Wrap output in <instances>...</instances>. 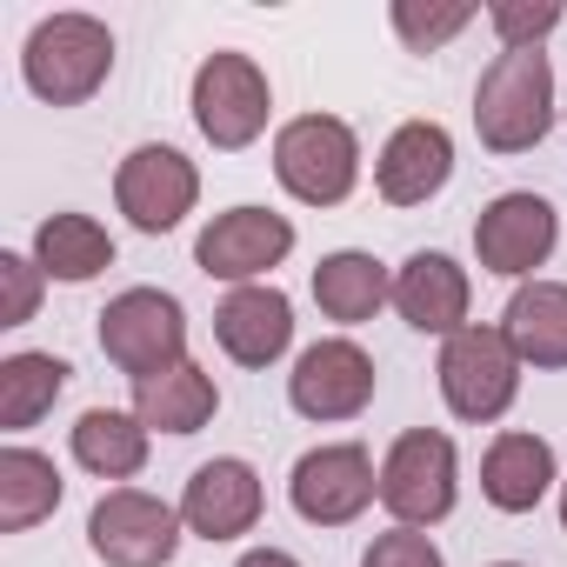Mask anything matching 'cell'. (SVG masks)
<instances>
[{
    "mask_svg": "<svg viewBox=\"0 0 567 567\" xmlns=\"http://www.w3.org/2000/svg\"><path fill=\"white\" fill-rule=\"evenodd\" d=\"M560 527H567V481H560Z\"/></svg>",
    "mask_w": 567,
    "mask_h": 567,
    "instance_id": "4dcf8cb0",
    "label": "cell"
},
{
    "mask_svg": "<svg viewBox=\"0 0 567 567\" xmlns=\"http://www.w3.org/2000/svg\"><path fill=\"white\" fill-rule=\"evenodd\" d=\"M21 74H28V87L48 107L94 101L107 87V74H114V34H107V21H94V14H48L28 34V48H21Z\"/></svg>",
    "mask_w": 567,
    "mask_h": 567,
    "instance_id": "7a4b0ae2",
    "label": "cell"
},
{
    "mask_svg": "<svg viewBox=\"0 0 567 567\" xmlns=\"http://www.w3.org/2000/svg\"><path fill=\"white\" fill-rule=\"evenodd\" d=\"M454 494H461V454L441 427H408L388 461H381V507L401 520V527H434L454 514Z\"/></svg>",
    "mask_w": 567,
    "mask_h": 567,
    "instance_id": "52a82bcc",
    "label": "cell"
},
{
    "mask_svg": "<svg viewBox=\"0 0 567 567\" xmlns=\"http://www.w3.org/2000/svg\"><path fill=\"white\" fill-rule=\"evenodd\" d=\"M520 368H567V280H520L501 315Z\"/></svg>",
    "mask_w": 567,
    "mask_h": 567,
    "instance_id": "d6986e66",
    "label": "cell"
},
{
    "mask_svg": "<svg viewBox=\"0 0 567 567\" xmlns=\"http://www.w3.org/2000/svg\"><path fill=\"white\" fill-rule=\"evenodd\" d=\"M214 408H220V388L194 361H181V368H167L154 381H134V414L147 421V434L154 427L161 434H200L214 421Z\"/></svg>",
    "mask_w": 567,
    "mask_h": 567,
    "instance_id": "44dd1931",
    "label": "cell"
},
{
    "mask_svg": "<svg viewBox=\"0 0 567 567\" xmlns=\"http://www.w3.org/2000/svg\"><path fill=\"white\" fill-rule=\"evenodd\" d=\"M288 401L308 421H354V414H368V401H374V361H368V348L348 341V334L315 341L295 361V374H288Z\"/></svg>",
    "mask_w": 567,
    "mask_h": 567,
    "instance_id": "4fadbf2b",
    "label": "cell"
},
{
    "mask_svg": "<svg viewBox=\"0 0 567 567\" xmlns=\"http://www.w3.org/2000/svg\"><path fill=\"white\" fill-rule=\"evenodd\" d=\"M68 374L74 368L61 354H8V361H0V427H8V434L34 427L68 394Z\"/></svg>",
    "mask_w": 567,
    "mask_h": 567,
    "instance_id": "d4e9b609",
    "label": "cell"
},
{
    "mask_svg": "<svg viewBox=\"0 0 567 567\" xmlns=\"http://www.w3.org/2000/svg\"><path fill=\"white\" fill-rule=\"evenodd\" d=\"M68 481L48 454L34 447H0V534H28L34 520H48L61 507Z\"/></svg>",
    "mask_w": 567,
    "mask_h": 567,
    "instance_id": "cb8c5ba5",
    "label": "cell"
},
{
    "mask_svg": "<svg viewBox=\"0 0 567 567\" xmlns=\"http://www.w3.org/2000/svg\"><path fill=\"white\" fill-rule=\"evenodd\" d=\"M214 341L240 368H274L280 354H288V341H295V301L280 295V288H267V280L234 288L214 308Z\"/></svg>",
    "mask_w": 567,
    "mask_h": 567,
    "instance_id": "e0dca14e",
    "label": "cell"
},
{
    "mask_svg": "<svg viewBox=\"0 0 567 567\" xmlns=\"http://www.w3.org/2000/svg\"><path fill=\"white\" fill-rule=\"evenodd\" d=\"M41 260L34 254H0V328H28L41 308Z\"/></svg>",
    "mask_w": 567,
    "mask_h": 567,
    "instance_id": "4316f807",
    "label": "cell"
},
{
    "mask_svg": "<svg viewBox=\"0 0 567 567\" xmlns=\"http://www.w3.org/2000/svg\"><path fill=\"white\" fill-rule=\"evenodd\" d=\"M260 507H267V487H260V474L240 454L200 461L187 474V487H181V520L200 540H240V534H254Z\"/></svg>",
    "mask_w": 567,
    "mask_h": 567,
    "instance_id": "5bb4252c",
    "label": "cell"
},
{
    "mask_svg": "<svg viewBox=\"0 0 567 567\" xmlns=\"http://www.w3.org/2000/svg\"><path fill=\"white\" fill-rule=\"evenodd\" d=\"M361 567H447V560H441L434 534H421V527H394V534H374V540H368Z\"/></svg>",
    "mask_w": 567,
    "mask_h": 567,
    "instance_id": "f1b7e54d",
    "label": "cell"
},
{
    "mask_svg": "<svg viewBox=\"0 0 567 567\" xmlns=\"http://www.w3.org/2000/svg\"><path fill=\"white\" fill-rule=\"evenodd\" d=\"M554 127V61L540 48L494 54V68L474 87V134L487 154H527Z\"/></svg>",
    "mask_w": 567,
    "mask_h": 567,
    "instance_id": "6da1fadb",
    "label": "cell"
},
{
    "mask_svg": "<svg viewBox=\"0 0 567 567\" xmlns=\"http://www.w3.org/2000/svg\"><path fill=\"white\" fill-rule=\"evenodd\" d=\"M494 567H520V560H494Z\"/></svg>",
    "mask_w": 567,
    "mask_h": 567,
    "instance_id": "1f68e13d",
    "label": "cell"
},
{
    "mask_svg": "<svg viewBox=\"0 0 567 567\" xmlns=\"http://www.w3.org/2000/svg\"><path fill=\"white\" fill-rule=\"evenodd\" d=\"M487 21H494V34H501V54H520V48H540V34H554L567 14L554 8V0H501V8H487Z\"/></svg>",
    "mask_w": 567,
    "mask_h": 567,
    "instance_id": "484cf974",
    "label": "cell"
},
{
    "mask_svg": "<svg viewBox=\"0 0 567 567\" xmlns=\"http://www.w3.org/2000/svg\"><path fill=\"white\" fill-rule=\"evenodd\" d=\"M194 127L220 147V154H240V147H254L260 134H267V114H274V87H267V74L254 68V54H234V48H220V54H207L200 68H194Z\"/></svg>",
    "mask_w": 567,
    "mask_h": 567,
    "instance_id": "5b68a950",
    "label": "cell"
},
{
    "mask_svg": "<svg viewBox=\"0 0 567 567\" xmlns=\"http://www.w3.org/2000/svg\"><path fill=\"white\" fill-rule=\"evenodd\" d=\"M101 354L127 381H154L187 361V308L161 288H127L101 308Z\"/></svg>",
    "mask_w": 567,
    "mask_h": 567,
    "instance_id": "277c9868",
    "label": "cell"
},
{
    "mask_svg": "<svg viewBox=\"0 0 567 567\" xmlns=\"http://www.w3.org/2000/svg\"><path fill=\"white\" fill-rule=\"evenodd\" d=\"M114 200H121V214H127L141 234H174V227L194 214V200H200V174H194V161H187L181 147L147 141V147H134V154L121 161Z\"/></svg>",
    "mask_w": 567,
    "mask_h": 567,
    "instance_id": "8fae6325",
    "label": "cell"
},
{
    "mask_svg": "<svg viewBox=\"0 0 567 567\" xmlns=\"http://www.w3.org/2000/svg\"><path fill=\"white\" fill-rule=\"evenodd\" d=\"M295 254V220L274 207H227L200 227L194 240V267L207 280H234V288H254L267 267H280Z\"/></svg>",
    "mask_w": 567,
    "mask_h": 567,
    "instance_id": "30bf717a",
    "label": "cell"
},
{
    "mask_svg": "<svg viewBox=\"0 0 567 567\" xmlns=\"http://www.w3.org/2000/svg\"><path fill=\"white\" fill-rule=\"evenodd\" d=\"M274 174L308 207H341L361 181V141L334 114H301L274 134Z\"/></svg>",
    "mask_w": 567,
    "mask_h": 567,
    "instance_id": "3957f363",
    "label": "cell"
},
{
    "mask_svg": "<svg viewBox=\"0 0 567 567\" xmlns=\"http://www.w3.org/2000/svg\"><path fill=\"white\" fill-rule=\"evenodd\" d=\"M461 28H474V8H414V0H394V34L414 48V54H434L441 41H454Z\"/></svg>",
    "mask_w": 567,
    "mask_h": 567,
    "instance_id": "83f0119b",
    "label": "cell"
},
{
    "mask_svg": "<svg viewBox=\"0 0 567 567\" xmlns=\"http://www.w3.org/2000/svg\"><path fill=\"white\" fill-rule=\"evenodd\" d=\"M34 260H41L48 280L81 288V280H94L101 267H114V234L94 214H48L34 227Z\"/></svg>",
    "mask_w": 567,
    "mask_h": 567,
    "instance_id": "7402d4cb",
    "label": "cell"
},
{
    "mask_svg": "<svg viewBox=\"0 0 567 567\" xmlns=\"http://www.w3.org/2000/svg\"><path fill=\"white\" fill-rule=\"evenodd\" d=\"M234 567H301V560H295L288 547H247V554H240Z\"/></svg>",
    "mask_w": 567,
    "mask_h": 567,
    "instance_id": "f546056e",
    "label": "cell"
},
{
    "mask_svg": "<svg viewBox=\"0 0 567 567\" xmlns=\"http://www.w3.org/2000/svg\"><path fill=\"white\" fill-rule=\"evenodd\" d=\"M381 494V474L368 461L361 441H334V447H308L288 474V501L308 527H348L374 507Z\"/></svg>",
    "mask_w": 567,
    "mask_h": 567,
    "instance_id": "9c48e42d",
    "label": "cell"
},
{
    "mask_svg": "<svg viewBox=\"0 0 567 567\" xmlns=\"http://www.w3.org/2000/svg\"><path fill=\"white\" fill-rule=\"evenodd\" d=\"M554 240H560V214H554V200H540V194H527V187L494 194V200L481 207V220H474V254H481V267L501 274V280H527V274L554 254Z\"/></svg>",
    "mask_w": 567,
    "mask_h": 567,
    "instance_id": "7c38bea8",
    "label": "cell"
},
{
    "mask_svg": "<svg viewBox=\"0 0 567 567\" xmlns=\"http://www.w3.org/2000/svg\"><path fill=\"white\" fill-rule=\"evenodd\" d=\"M147 421L141 414H121V408H87L74 421V461L101 481H134L147 467Z\"/></svg>",
    "mask_w": 567,
    "mask_h": 567,
    "instance_id": "603a6c76",
    "label": "cell"
},
{
    "mask_svg": "<svg viewBox=\"0 0 567 567\" xmlns=\"http://www.w3.org/2000/svg\"><path fill=\"white\" fill-rule=\"evenodd\" d=\"M554 481H560V467H554V447H547L540 434L507 427V434H494V447L481 454V494H487V507H501V514H534Z\"/></svg>",
    "mask_w": 567,
    "mask_h": 567,
    "instance_id": "ac0fdd59",
    "label": "cell"
},
{
    "mask_svg": "<svg viewBox=\"0 0 567 567\" xmlns=\"http://www.w3.org/2000/svg\"><path fill=\"white\" fill-rule=\"evenodd\" d=\"M434 374H441V401L454 408V421H474V427L501 421L514 408V394H520V354L507 348L501 328H481V321H467L441 348Z\"/></svg>",
    "mask_w": 567,
    "mask_h": 567,
    "instance_id": "8992f818",
    "label": "cell"
},
{
    "mask_svg": "<svg viewBox=\"0 0 567 567\" xmlns=\"http://www.w3.org/2000/svg\"><path fill=\"white\" fill-rule=\"evenodd\" d=\"M181 507L141 487H107L87 514V547L107 567H167L181 554Z\"/></svg>",
    "mask_w": 567,
    "mask_h": 567,
    "instance_id": "ba28073f",
    "label": "cell"
},
{
    "mask_svg": "<svg viewBox=\"0 0 567 567\" xmlns=\"http://www.w3.org/2000/svg\"><path fill=\"white\" fill-rule=\"evenodd\" d=\"M467 301H474V288H467V267H461L454 254L421 247V254H408L401 274H394V308H401V321H408L414 334L454 341V334L467 328Z\"/></svg>",
    "mask_w": 567,
    "mask_h": 567,
    "instance_id": "9a60e30c",
    "label": "cell"
},
{
    "mask_svg": "<svg viewBox=\"0 0 567 567\" xmlns=\"http://www.w3.org/2000/svg\"><path fill=\"white\" fill-rule=\"evenodd\" d=\"M454 181V134L441 121H408L388 134L381 161H374V187L388 207H421Z\"/></svg>",
    "mask_w": 567,
    "mask_h": 567,
    "instance_id": "2e32d148",
    "label": "cell"
},
{
    "mask_svg": "<svg viewBox=\"0 0 567 567\" xmlns=\"http://www.w3.org/2000/svg\"><path fill=\"white\" fill-rule=\"evenodd\" d=\"M388 301H394V274H388L374 254H361V247L321 254V267H315V308H321L328 321L361 328V321H374Z\"/></svg>",
    "mask_w": 567,
    "mask_h": 567,
    "instance_id": "ffe728a7",
    "label": "cell"
}]
</instances>
